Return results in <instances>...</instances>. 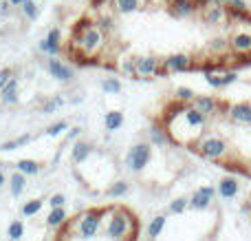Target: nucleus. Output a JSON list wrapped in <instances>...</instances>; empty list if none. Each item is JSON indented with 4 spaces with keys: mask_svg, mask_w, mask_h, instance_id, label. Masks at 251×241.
Returning <instances> with one entry per match:
<instances>
[{
    "mask_svg": "<svg viewBox=\"0 0 251 241\" xmlns=\"http://www.w3.org/2000/svg\"><path fill=\"white\" fill-rule=\"evenodd\" d=\"M104 42H106L104 29H100L97 25L84 22V25L79 27V35H77V40H75V44L79 47V51H82L84 56H95V53L104 47Z\"/></svg>",
    "mask_w": 251,
    "mask_h": 241,
    "instance_id": "f257e3e1",
    "label": "nucleus"
},
{
    "mask_svg": "<svg viewBox=\"0 0 251 241\" xmlns=\"http://www.w3.org/2000/svg\"><path fill=\"white\" fill-rule=\"evenodd\" d=\"M150 157H152L150 144H134L132 149L128 151V155H126V166H128L130 171L139 173L150 164Z\"/></svg>",
    "mask_w": 251,
    "mask_h": 241,
    "instance_id": "f03ea898",
    "label": "nucleus"
},
{
    "mask_svg": "<svg viewBox=\"0 0 251 241\" xmlns=\"http://www.w3.org/2000/svg\"><path fill=\"white\" fill-rule=\"evenodd\" d=\"M100 228H101V212H97V211H88L77 224L79 237L86 239V241L95 239L97 233H100Z\"/></svg>",
    "mask_w": 251,
    "mask_h": 241,
    "instance_id": "7ed1b4c3",
    "label": "nucleus"
},
{
    "mask_svg": "<svg viewBox=\"0 0 251 241\" xmlns=\"http://www.w3.org/2000/svg\"><path fill=\"white\" fill-rule=\"evenodd\" d=\"M227 44L236 56H251V29H245V27L236 29Z\"/></svg>",
    "mask_w": 251,
    "mask_h": 241,
    "instance_id": "20e7f679",
    "label": "nucleus"
},
{
    "mask_svg": "<svg viewBox=\"0 0 251 241\" xmlns=\"http://www.w3.org/2000/svg\"><path fill=\"white\" fill-rule=\"evenodd\" d=\"M199 9H201V18H203V22L209 25V27H216V25H221V22L227 20V7L225 4L207 2Z\"/></svg>",
    "mask_w": 251,
    "mask_h": 241,
    "instance_id": "39448f33",
    "label": "nucleus"
},
{
    "mask_svg": "<svg viewBox=\"0 0 251 241\" xmlns=\"http://www.w3.org/2000/svg\"><path fill=\"white\" fill-rule=\"evenodd\" d=\"M128 228H130V221H128V217H126V212H117V215L110 217L106 235L113 241H122L126 237V233H128Z\"/></svg>",
    "mask_w": 251,
    "mask_h": 241,
    "instance_id": "423d86ee",
    "label": "nucleus"
},
{
    "mask_svg": "<svg viewBox=\"0 0 251 241\" xmlns=\"http://www.w3.org/2000/svg\"><path fill=\"white\" fill-rule=\"evenodd\" d=\"M199 151H201V155H203V157L216 159V157H223V155L227 153V146H225V142L218 140V137H207V140L201 142Z\"/></svg>",
    "mask_w": 251,
    "mask_h": 241,
    "instance_id": "0eeeda50",
    "label": "nucleus"
},
{
    "mask_svg": "<svg viewBox=\"0 0 251 241\" xmlns=\"http://www.w3.org/2000/svg\"><path fill=\"white\" fill-rule=\"evenodd\" d=\"M168 11L174 18H190L192 13L199 11V4H196V0H172L168 4Z\"/></svg>",
    "mask_w": 251,
    "mask_h": 241,
    "instance_id": "6e6552de",
    "label": "nucleus"
},
{
    "mask_svg": "<svg viewBox=\"0 0 251 241\" xmlns=\"http://www.w3.org/2000/svg\"><path fill=\"white\" fill-rule=\"evenodd\" d=\"M47 69H49V73L55 80H60V82H71V78H73V69H71L69 64H64L62 60H57L55 56H51V60L47 62Z\"/></svg>",
    "mask_w": 251,
    "mask_h": 241,
    "instance_id": "1a4fd4ad",
    "label": "nucleus"
},
{
    "mask_svg": "<svg viewBox=\"0 0 251 241\" xmlns=\"http://www.w3.org/2000/svg\"><path fill=\"white\" fill-rule=\"evenodd\" d=\"M134 73L141 75V78H150V75H159V60L154 56H146V58H137V66H134Z\"/></svg>",
    "mask_w": 251,
    "mask_h": 241,
    "instance_id": "9d476101",
    "label": "nucleus"
},
{
    "mask_svg": "<svg viewBox=\"0 0 251 241\" xmlns=\"http://www.w3.org/2000/svg\"><path fill=\"white\" fill-rule=\"evenodd\" d=\"M212 197H214V188H209V186H203V188H199L194 195H192V199H187V206L196 208V211H203V208L209 206Z\"/></svg>",
    "mask_w": 251,
    "mask_h": 241,
    "instance_id": "9b49d317",
    "label": "nucleus"
},
{
    "mask_svg": "<svg viewBox=\"0 0 251 241\" xmlns=\"http://www.w3.org/2000/svg\"><path fill=\"white\" fill-rule=\"evenodd\" d=\"M163 66L168 71H187L192 66V58L185 56V53H174V56H168L163 60Z\"/></svg>",
    "mask_w": 251,
    "mask_h": 241,
    "instance_id": "f8f14e48",
    "label": "nucleus"
},
{
    "mask_svg": "<svg viewBox=\"0 0 251 241\" xmlns=\"http://www.w3.org/2000/svg\"><path fill=\"white\" fill-rule=\"evenodd\" d=\"M218 195H221L223 199H234L236 195H238V180H234V177L221 180V184H218Z\"/></svg>",
    "mask_w": 251,
    "mask_h": 241,
    "instance_id": "ddd939ff",
    "label": "nucleus"
},
{
    "mask_svg": "<svg viewBox=\"0 0 251 241\" xmlns=\"http://www.w3.org/2000/svg\"><path fill=\"white\" fill-rule=\"evenodd\" d=\"M0 100H2L4 104H16L18 102V78H11L0 89Z\"/></svg>",
    "mask_w": 251,
    "mask_h": 241,
    "instance_id": "4468645a",
    "label": "nucleus"
},
{
    "mask_svg": "<svg viewBox=\"0 0 251 241\" xmlns=\"http://www.w3.org/2000/svg\"><path fill=\"white\" fill-rule=\"evenodd\" d=\"M229 115L238 124H251V104H234L229 109Z\"/></svg>",
    "mask_w": 251,
    "mask_h": 241,
    "instance_id": "2eb2a0df",
    "label": "nucleus"
},
{
    "mask_svg": "<svg viewBox=\"0 0 251 241\" xmlns=\"http://www.w3.org/2000/svg\"><path fill=\"white\" fill-rule=\"evenodd\" d=\"M181 113H183L185 122L190 124L192 128H203L205 122H207V115L201 113V111H196V109H185V111H181Z\"/></svg>",
    "mask_w": 251,
    "mask_h": 241,
    "instance_id": "dca6fc26",
    "label": "nucleus"
},
{
    "mask_svg": "<svg viewBox=\"0 0 251 241\" xmlns=\"http://www.w3.org/2000/svg\"><path fill=\"white\" fill-rule=\"evenodd\" d=\"M25 186H26V175H22V173L16 171L11 177H9V188H11L13 197H20V195L25 193Z\"/></svg>",
    "mask_w": 251,
    "mask_h": 241,
    "instance_id": "f3484780",
    "label": "nucleus"
},
{
    "mask_svg": "<svg viewBox=\"0 0 251 241\" xmlns=\"http://www.w3.org/2000/svg\"><path fill=\"white\" fill-rule=\"evenodd\" d=\"M122 124H124V113L122 111H110V113H106V118H104V126H106V131H117V128H122Z\"/></svg>",
    "mask_w": 251,
    "mask_h": 241,
    "instance_id": "a211bd4d",
    "label": "nucleus"
},
{
    "mask_svg": "<svg viewBox=\"0 0 251 241\" xmlns=\"http://www.w3.org/2000/svg\"><path fill=\"white\" fill-rule=\"evenodd\" d=\"M64 221H66V211H64V206L51 208V212H49V217H47V226H49V228H57V226H62Z\"/></svg>",
    "mask_w": 251,
    "mask_h": 241,
    "instance_id": "6ab92c4d",
    "label": "nucleus"
},
{
    "mask_svg": "<svg viewBox=\"0 0 251 241\" xmlns=\"http://www.w3.org/2000/svg\"><path fill=\"white\" fill-rule=\"evenodd\" d=\"M238 78L236 73H225V75H216V73H207V84L209 87H227V84H231L234 80Z\"/></svg>",
    "mask_w": 251,
    "mask_h": 241,
    "instance_id": "aec40b11",
    "label": "nucleus"
},
{
    "mask_svg": "<svg viewBox=\"0 0 251 241\" xmlns=\"http://www.w3.org/2000/svg\"><path fill=\"white\" fill-rule=\"evenodd\" d=\"M194 109L201 111V113H205V115H209V113H214V109H216V102H214L212 97H207V95L194 97Z\"/></svg>",
    "mask_w": 251,
    "mask_h": 241,
    "instance_id": "412c9836",
    "label": "nucleus"
},
{
    "mask_svg": "<svg viewBox=\"0 0 251 241\" xmlns=\"http://www.w3.org/2000/svg\"><path fill=\"white\" fill-rule=\"evenodd\" d=\"M88 155H91V144H86V142H77V144L73 146V162L75 164L86 162Z\"/></svg>",
    "mask_w": 251,
    "mask_h": 241,
    "instance_id": "4be33fe9",
    "label": "nucleus"
},
{
    "mask_svg": "<svg viewBox=\"0 0 251 241\" xmlns=\"http://www.w3.org/2000/svg\"><path fill=\"white\" fill-rule=\"evenodd\" d=\"M16 168L22 175H38L40 173V164L33 162V159H20V162L16 164Z\"/></svg>",
    "mask_w": 251,
    "mask_h": 241,
    "instance_id": "5701e85b",
    "label": "nucleus"
},
{
    "mask_svg": "<svg viewBox=\"0 0 251 241\" xmlns=\"http://www.w3.org/2000/svg\"><path fill=\"white\" fill-rule=\"evenodd\" d=\"M163 226H165V215H156L154 219L148 224V237L156 239L161 235V230H163Z\"/></svg>",
    "mask_w": 251,
    "mask_h": 241,
    "instance_id": "b1692460",
    "label": "nucleus"
},
{
    "mask_svg": "<svg viewBox=\"0 0 251 241\" xmlns=\"http://www.w3.org/2000/svg\"><path fill=\"white\" fill-rule=\"evenodd\" d=\"M20 11H22V16L26 18V20H35L38 18V2L35 0H25V2L20 4Z\"/></svg>",
    "mask_w": 251,
    "mask_h": 241,
    "instance_id": "393cba45",
    "label": "nucleus"
},
{
    "mask_svg": "<svg viewBox=\"0 0 251 241\" xmlns=\"http://www.w3.org/2000/svg\"><path fill=\"white\" fill-rule=\"evenodd\" d=\"M115 7L119 13H132L141 7V0H115Z\"/></svg>",
    "mask_w": 251,
    "mask_h": 241,
    "instance_id": "a878e982",
    "label": "nucleus"
},
{
    "mask_svg": "<svg viewBox=\"0 0 251 241\" xmlns=\"http://www.w3.org/2000/svg\"><path fill=\"white\" fill-rule=\"evenodd\" d=\"M22 235H25V224H22L20 219L11 221V224H9V228H7V237L11 241H18V239H22Z\"/></svg>",
    "mask_w": 251,
    "mask_h": 241,
    "instance_id": "bb28decb",
    "label": "nucleus"
},
{
    "mask_svg": "<svg viewBox=\"0 0 251 241\" xmlns=\"http://www.w3.org/2000/svg\"><path fill=\"white\" fill-rule=\"evenodd\" d=\"M42 211V199H29V202L22 206V215L25 217H33Z\"/></svg>",
    "mask_w": 251,
    "mask_h": 241,
    "instance_id": "cd10ccee",
    "label": "nucleus"
},
{
    "mask_svg": "<svg viewBox=\"0 0 251 241\" xmlns=\"http://www.w3.org/2000/svg\"><path fill=\"white\" fill-rule=\"evenodd\" d=\"M101 89H104L106 93H119L122 91V82H119L117 78H106L104 84H101Z\"/></svg>",
    "mask_w": 251,
    "mask_h": 241,
    "instance_id": "c85d7f7f",
    "label": "nucleus"
},
{
    "mask_svg": "<svg viewBox=\"0 0 251 241\" xmlns=\"http://www.w3.org/2000/svg\"><path fill=\"white\" fill-rule=\"evenodd\" d=\"M126 193H128V184H126V181H117L115 186L108 188V197H122Z\"/></svg>",
    "mask_w": 251,
    "mask_h": 241,
    "instance_id": "c756f323",
    "label": "nucleus"
},
{
    "mask_svg": "<svg viewBox=\"0 0 251 241\" xmlns=\"http://www.w3.org/2000/svg\"><path fill=\"white\" fill-rule=\"evenodd\" d=\"M66 128H69V124L66 122H55V124H51V126L47 128V135L49 137H57V135H62Z\"/></svg>",
    "mask_w": 251,
    "mask_h": 241,
    "instance_id": "7c9ffc66",
    "label": "nucleus"
},
{
    "mask_svg": "<svg viewBox=\"0 0 251 241\" xmlns=\"http://www.w3.org/2000/svg\"><path fill=\"white\" fill-rule=\"evenodd\" d=\"M60 44H53V42H49L47 38L42 40V42H40V51H44V53H49V56H57V53H60Z\"/></svg>",
    "mask_w": 251,
    "mask_h": 241,
    "instance_id": "2f4dec72",
    "label": "nucleus"
},
{
    "mask_svg": "<svg viewBox=\"0 0 251 241\" xmlns=\"http://www.w3.org/2000/svg\"><path fill=\"white\" fill-rule=\"evenodd\" d=\"M150 137H152V142H154V144H165V142H168V135H165L159 126H152L150 128Z\"/></svg>",
    "mask_w": 251,
    "mask_h": 241,
    "instance_id": "473e14b6",
    "label": "nucleus"
},
{
    "mask_svg": "<svg viewBox=\"0 0 251 241\" xmlns=\"http://www.w3.org/2000/svg\"><path fill=\"white\" fill-rule=\"evenodd\" d=\"M187 208V199H174L172 204H170L168 212H172V215H178V212H183Z\"/></svg>",
    "mask_w": 251,
    "mask_h": 241,
    "instance_id": "72a5a7b5",
    "label": "nucleus"
},
{
    "mask_svg": "<svg viewBox=\"0 0 251 241\" xmlns=\"http://www.w3.org/2000/svg\"><path fill=\"white\" fill-rule=\"evenodd\" d=\"M62 104H64V100H62V97H55V100L47 102V104L42 106V113H53V111H55L57 106H62Z\"/></svg>",
    "mask_w": 251,
    "mask_h": 241,
    "instance_id": "f704fd0d",
    "label": "nucleus"
},
{
    "mask_svg": "<svg viewBox=\"0 0 251 241\" xmlns=\"http://www.w3.org/2000/svg\"><path fill=\"white\" fill-rule=\"evenodd\" d=\"M225 49H227V42H225V40H221V38L212 40V44H209V51H212V53H223Z\"/></svg>",
    "mask_w": 251,
    "mask_h": 241,
    "instance_id": "c9c22d12",
    "label": "nucleus"
},
{
    "mask_svg": "<svg viewBox=\"0 0 251 241\" xmlns=\"http://www.w3.org/2000/svg\"><path fill=\"white\" fill-rule=\"evenodd\" d=\"M176 97L178 100H194V91H192V89L181 87V89H176Z\"/></svg>",
    "mask_w": 251,
    "mask_h": 241,
    "instance_id": "e433bc0d",
    "label": "nucleus"
},
{
    "mask_svg": "<svg viewBox=\"0 0 251 241\" xmlns=\"http://www.w3.org/2000/svg\"><path fill=\"white\" fill-rule=\"evenodd\" d=\"M11 78H13V69H9V66L7 69H0V89H2Z\"/></svg>",
    "mask_w": 251,
    "mask_h": 241,
    "instance_id": "4c0bfd02",
    "label": "nucleus"
},
{
    "mask_svg": "<svg viewBox=\"0 0 251 241\" xmlns=\"http://www.w3.org/2000/svg\"><path fill=\"white\" fill-rule=\"evenodd\" d=\"M49 204H51V208L64 206V204H66V197H64V195H60V193H57V195H53V197L49 199Z\"/></svg>",
    "mask_w": 251,
    "mask_h": 241,
    "instance_id": "58836bf2",
    "label": "nucleus"
},
{
    "mask_svg": "<svg viewBox=\"0 0 251 241\" xmlns=\"http://www.w3.org/2000/svg\"><path fill=\"white\" fill-rule=\"evenodd\" d=\"M134 66H137V58H128L124 62V71L126 73H134Z\"/></svg>",
    "mask_w": 251,
    "mask_h": 241,
    "instance_id": "ea45409f",
    "label": "nucleus"
},
{
    "mask_svg": "<svg viewBox=\"0 0 251 241\" xmlns=\"http://www.w3.org/2000/svg\"><path fill=\"white\" fill-rule=\"evenodd\" d=\"M16 149H18L16 140H11V142H4V144H0V151H16Z\"/></svg>",
    "mask_w": 251,
    "mask_h": 241,
    "instance_id": "a19ab883",
    "label": "nucleus"
},
{
    "mask_svg": "<svg viewBox=\"0 0 251 241\" xmlns=\"http://www.w3.org/2000/svg\"><path fill=\"white\" fill-rule=\"evenodd\" d=\"M29 142H31V135H20V137L16 140V144H18V146H25V144H29Z\"/></svg>",
    "mask_w": 251,
    "mask_h": 241,
    "instance_id": "79ce46f5",
    "label": "nucleus"
},
{
    "mask_svg": "<svg viewBox=\"0 0 251 241\" xmlns=\"http://www.w3.org/2000/svg\"><path fill=\"white\" fill-rule=\"evenodd\" d=\"M0 11H2V13L9 11V2H7V0H4V2H0Z\"/></svg>",
    "mask_w": 251,
    "mask_h": 241,
    "instance_id": "37998d69",
    "label": "nucleus"
},
{
    "mask_svg": "<svg viewBox=\"0 0 251 241\" xmlns=\"http://www.w3.org/2000/svg\"><path fill=\"white\" fill-rule=\"evenodd\" d=\"M7 2H9V4H11V7H20V4H22V2H25V0H7Z\"/></svg>",
    "mask_w": 251,
    "mask_h": 241,
    "instance_id": "c03bdc74",
    "label": "nucleus"
},
{
    "mask_svg": "<svg viewBox=\"0 0 251 241\" xmlns=\"http://www.w3.org/2000/svg\"><path fill=\"white\" fill-rule=\"evenodd\" d=\"M4 181H7V177H4V173L0 171V188H2V186H4Z\"/></svg>",
    "mask_w": 251,
    "mask_h": 241,
    "instance_id": "a18cd8bd",
    "label": "nucleus"
},
{
    "mask_svg": "<svg viewBox=\"0 0 251 241\" xmlns=\"http://www.w3.org/2000/svg\"><path fill=\"white\" fill-rule=\"evenodd\" d=\"M18 241H20V239H18Z\"/></svg>",
    "mask_w": 251,
    "mask_h": 241,
    "instance_id": "49530a36",
    "label": "nucleus"
}]
</instances>
